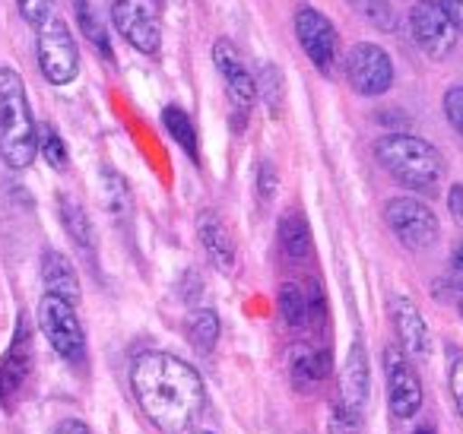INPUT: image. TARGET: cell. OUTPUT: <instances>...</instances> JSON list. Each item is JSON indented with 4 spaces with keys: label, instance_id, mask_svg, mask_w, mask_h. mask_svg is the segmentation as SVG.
I'll return each mask as SVG.
<instances>
[{
    "label": "cell",
    "instance_id": "6da1fadb",
    "mask_svg": "<svg viewBox=\"0 0 463 434\" xmlns=\"http://www.w3.org/2000/svg\"><path fill=\"white\" fill-rule=\"evenodd\" d=\"M130 390L159 434H191L206 409L203 377L172 352H143L130 368Z\"/></svg>",
    "mask_w": 463,
    "mask_h": 434
},
{
    "label": "cell",
    "instance_id": "7a4b0ae2",
    "mask_svg": "<svg viewBox=\"0 0 463 434\" xmlns=\"http://www.w3.org/2000/svg\"><path fill=\"white\" fill-rule=\"evenodd\" d=\"M39 156V127L23 77L14 67H0V159L14 172H26Z\"/></svg>",
    "mask_w": 463,
    "mask_h": 434
},
{
    "label": "cell",
    "instance_id": "3957f363",
    "mask_svg": "<svg viewBox=\"0 0 463 434\" xmlns=\"http://www.w3.org/2000/svg\"><path fill=\"white\" fill-rule=\"evenodd\" d=\"M374 156L378 162L400 181V184L412 187V191H425L435 187L444 175V159L429 140L412 134H391L381 137L374 143Z\"/></svg>",
    "mask_w": 463,
    "mask_h": 434
},
{
    "label": "cell",
    "instance_id": "277c9868",
    "mask_svg": "<svg viewBox=\"0 0 463 434\" xmlns=\"http://www.w3.org/2000/svg\"><path fill=\"white\" fill-rule=\"evenodd\" d=\"M35 58H39L42 77L52 86H67L80 73V48L73 33L58 14L35 26Z\"/></svg>",
    "mask_w": 463,
    "mask_h": 434
},
{
    "label": "cell",
    "instance_id": "5b68a950",
    "mask_svg": "<svg viewBox=\"0 0 463 434\" xmlns=\"http://www.w3.org/2000/svg\"><path fill=\"white\" fill-rule=\"evenodd\" d=\"M39 330L45 333L48 345L58 352L64 362L71 364H83L86 358V333L83 324L77 317V305H71L67 298H58V295L45 292L39 301Z\"/></svg>",
    "mask_w": 463,
    "mask_h": 434
},
{
    "label": "cell",
    "instance_id": "8992f818",
    "mask_svg": "<svg viewBox=\"0 0 463 434\" xmlns=\"http://www.w3.org/2000/svg\"><path fill=\"white\" fill-rule=\"evenodd\" d=\"M111 23L130 48L140 54H159L162 23L156 0H111Z\"/></svg>",
    "mask_w": 463,
    "mask_h": 434
},
{
    "label": "cell",
    "instance_id": "52a82bcc",
    "mask_svg": "<svg viewBox=\"0 0 463 434\" xmlns=\"http://www.w3.org/2000/svg\"><path fill=\"white\" fill-rule=\"evenodd\" d=\"M384 219L397 241L410 250H425L438 241V216L416 197H393L384 206Z\"/></svg>",
    "mask_w": 463,
    "mask_h": 434
},
{
    "label": "cell",
    "instance_id": "ba28073f",
    "mask_svg": "<svg viewBox=\"0 0 463 434\" xmlns=\"http://www.w3.org/2000/svg\"><path fill=\"white\" fill-rule=\"evenodd\" d=\"M410 33L431 61H441L454 52L457 26L438 0H416V7L410 10Z\"/></svg>",
    "mask_w": 463,
    "mask_h": 434
},
{
    "label": "cell",
    "instance_id": "9c48e42d",
    "mask_svg": "<svg viewBox=\"0 0 463 434\" xmlns=\"http://www.w3.org/2000/svg\"><path fill=\"white\" fill-rule=\"evenodd\" d=\"M296 39L302 45V52L308 54V61L324 73L336 71V54H340V39H336V29L321 10L315 7H298L296 10Z\"/></svg>",
    "mask_w": 463,
    "mask_h": 434
},
{
    "label": "cell",
    "instance_id": "30bf717a",
    "mask_svg": "<svg viewBox=\"0 0 463 434\" xmlns=\"http://www.w3.org/2000/svg\"><path fill=\"white\" fill-rule=\"evenodd\" d=\"M384 374H387V402L393 419H412L422 406V381L412 368L403 345L384 349Z\"/></svg>",
    "mask_w": 463,
    "mask_h": 434
},
{
    "label": "cell",
    "instance_id": "8fae6325",
    "mask_svg": "<svg viewBox=\"0 0 463 434\" xmlns=\"http://www.w3.org/2000/svg\"><path fill=\"white\" fill-rule=\"evenodd\" d=\"M346 77L359 96H384L393 83L391 54L372 42H359L346 58Z\"/></svg>",
    "mask_w": 463,
    "mask_h": 434
},
{
    "label": "cell",
    "instance_id": "7c38bea8",
    "mask_svg": "<svg viewBox=\"0 0 463 434\" xmlns=\"http://www.w3.org/2000/svg\"><path fill=\"white\" fill-rule=\"evenodd\" d=\"M213 64H216V71L222 73L225 86H229V99H232V105H235V115L239 118L248 115L260 96L258 80L251 77V71L245 67L241 54L235 52V45H232L229 39H219L216 45H213Z\"/></svg>",
    "mask_w": 463,
    "mask_h": 434
},
{
    "label": "cell",
    "instance_id": "4fadbf2b",
    "mask_svg": "<svg viewBox=\"0 0 463 434\" xmlns=\"http://www.w3.org/2000/svg\"><path fill=\"white\" fill-rule=\"evenodd\" d=\"M368 390H372V371H368V355H365V345L355 339L353 349L346 355V364H343V374H340V406L346 412L359 415L365 412V402H368Z\"/></svg>",
    "mask_w": 463,
    "mask_h": 434
},
{
    "label": "cell",
    "instance_id": "5bb4252c",
    "mask_svg": "<svg viewBox=\"0 0 463 434\" xmlns=\"http://www.w3.org/2000/svg\"><path fill=\"white\" fill-rule=\"evenodd\" d=\"M391 317H393V330H397V339H400V345H403L406 355H412V358L429 355V349H431L429 326H425L419 307L412 305L406 295H393Z\"/></svg>",
    "mask_w": 463,
    "mask_h": 434
},
{
    "label": "cell",
    "instance_id": "9a60e30c",
    "mask_svg": "<svg viewBox=\"0 0 463 434\" xmlns=\"http://www.w3.org/2000/svg\"><path fill=\"white\" fill-rule=\"evenodd\" d=\"M286 368H289L292 387L302 390V393H308V390H315L317 383L330 374V349H317V345L298 343L289 349Z\"/></svg>",
    "mask_w": 463,
    "mask_h": 434
},
{
    "label": "cell",
    "instance_id": "2e32d148",
    "mask_svg": "<svg viewBox=\"0 0 463 434\" xmlns=\"http://www.w3.org/2000/svg\"><path fill=\"white\" fill-rule=\"evenodd\" d=\"M29 364H33V343H29V324L26 317L20 314L16 320V333H14V343H10L7 355L0 362V393L10 396L23 387L29 374Z\"/></svg>",
    "mask_w": 463,
    "mask_h": 434
},
{
    "label": "cell",
    "instance_id": "e0dca14e",
    "mask_svg": "<svg viewBox=\"0 0 463 434\" xmlns=\"http://www.w3.org/2000/svg\"><path fill=\"white\" fill-rule=\"evenodd\" d=\"M197 235L203 244L206 257L213 260V267L232 273L235 269V241H232V231L225 229V222L219 219V212L203 210L197 216Z\"/></svg>",
    "mask_w": 463,
    "mask_h": 434
},
{
    "label": "cell",
    "instance_id": "ac0fdd59",
    "mask_svg": "<svg viewBox=\"0 0 463 434\" xmlns=\"http://www.w3.org/2000/svg\"><path fill=\"white\" fill-rule=\"evenodd\" d=\"M42 282H45V292L58 295V298H67L71 305H77L80 292H83L73 263L54 248L42 250Z\"/></svg>",
    "mask_w": 463,
    "mask_h": 434
},
{
    "label": "cell",
    "instance_id": "d6986e66",
    "mask_svg": "<svg viewBox=\"0 0 463 434\" xmlns=\"http://www.w3.org/2000/svg\"><path fill=\"white\" fill-rule=\"evenodd\" d=\"M58 216H61V225H64L67 238H71L83 254H92V248H96V231H92V222H90V216H86L83 203H80L77 197H71V193H61Z\"/></svg>",
    "mask_w": 463,
    "mask_h": 434
},
{
    "label": "cell",
    "instance_id": "ffe728a7",
    "mask_svg": "<svg viewBox=\"0 0 463 434\" xmlns=\"http://www.w3.org/2000/svg\"><path fill=\"white\" fill-rule=\"evenodd\" d=\"M99 191H102V203L105 212L115 219L118 225H128L130 216H134V197H130V187L115 168L105 165L99 172Z\"/></svg>",
    "mask_w": 463,
    "mask_h": 434
},
{
    "label": "cell",
    "instance_id": "44dd1931",
    "mask_svg": "<svg viewBox=\"0 0 463 434\" xmlns=\"http://www.w3.org/2000/svg\"><path fill=\"white\" fill-rule=\"evenodd\" d=\"M279 248L289 260H305L311 254V229L302 212H286L279 219Z\"/></svg>",
    "mask_w": 463,
    "mask_h": 434
},
{
    "label": "cell",
    "instance_id": "7402d4cb",
    "mask_svg": "<svg viewBox=\"0 0 463 434\" xmlns=\"http://www.w3.org/2000/svg\"><path fill=\"white\" fill-rule=\"evenodd\" d=\"M219 314L210 311V307H197L191 311L184 324V333H187V343L194 345L197 352H213V345L219 343Z\"/></svg>",
    "mask_w": 463,
    "mask_h": 434
},
{
    "label": "cell",
    "instance_id": "603a6c76",
    "mask_svg": "<svg viewBox=\"0 0 463 434\" xmlns=\"http://www.w3.org/2000/svg\"><path fill=\"white\" fill-rule=\"evenodd\" d=\"M162 124H165L168 137H172V140L178 143V146L187 153V159L197 162V159H200V149H197V127H194V121L187 118V111H184V108H178V105H168V108L162 111Z\"/></svg>",
    "mask_w": 463,
    "mask_h": 434
},
{
    "label": "cell",
    "instance_id": "cb8c5ba5",
    "mask_svg": "<svg viewBox=\"0 0 463 434\" xmlns=\"http://www.w3.org/2000/svg\"><path fill=\"white\" fill-rule=\"evenodd\" d=\"M277 305H279V314L289 326H308L311 324V305H308V292L296 282H283L279 286V295H277Z\"/></svg>",
    "mask_w": 463,
    "mask_h": 434
},
{
    "label": "cell",
    "instance_id": "d4e9b609",
    "mask_svg": "<svg viewBox=\"0 0 463 434\" xmlns=\"http://www.w3.org/2000/svg\"><path fill=\"white\" fill-rule=\"evenodd\" d=\"M73 14H77V26L86 39L96 45V52H102V58H111V42L105 33L102 20L96 16V10L90 7V0H73Z\"/></svg>",
    "mask_w": 463,
    "mask_h": 434
},
{
    "label": "cell",
    "instance_id": "484cf974",
    "mask_svg": "<svg viewBox=\"0 0 463 434\" xmlns=\"http://www.w3.org/2000/svg\"><path fill=\"white\" fill-rule=\"evenodd\" d=\"M349 7L365 23H372L374 29H381V33H393L397 29V10L391 7V0H349Z\"/></svg>",
    "mask_w": 463,
    "mask_h": 434
},
{
    "label": "cell",
    "instance_id": "4316f807",
    "mask_svg": "<svg viewBox=\"0 0 463 434\" xmlns=\"http://www.w3.org/2000/svg\"><path fill=\"white\" fill-rule=\"evenodd\" d=\"M39 153L54 172H64L67 168V143L61 140V134L54 127H42L39 130Z\"/></svg>",
    "mask_w": 463,
    "mask_h": 434
},
{
    "label": "cell",
    "instance_id": "83f0119b",
    "mask_svg": "<svg viewBox=\"0 0 463 434\" xmlns=\"http://www.w3.org/2000/svg\"><path fill=\"white\" fill-rule=\"evenodd\" d=\"M258 92L267 99L270 111H277L279 105H283V73H279V67H264V71H260Z\"/></svg>",
    "mask_w": 463,
    "mask_h": 434
},
{
    "label": "cell",
    "instance_id": "f1b7e54d",
    "mask_svg": "<svg viewBox=\"0 0 463 434\" xmlns=\"http://www.w3.org/2000/svg\"><path fill=\"white\" fill-rule=\"evenodd\" d=\"M16 7L29 26H42L48 16H54V0H16Z\"/></svg>",
    "mask_w": 463,
    "mask_h": 434
},
{
    "label": "cell",
    "instance_id": "f546056e",
    "mask_svg": "<svg viewBox=\"0 0 463 434\" xmlns=\"http://www.w3.org/2000/svg\"><path fill=\"white\" fill-rule=\"evenodd\" d=\"M277 187H279V175H277V165H273L270 159H264L258 165V193H260V200H273L277 197Z\"/></svg>",
    "mask_w": 463,
    "mask_h": 434
},
{
    "label": "cell",
    "instance_id": "4dcf8cb0",
    "mask_svg": "<svg viewBox=\"0 0 463 434\" xmlns=\"http://www.w3.org/2000/svg\"><path fill=\"white\" fill-rule=\"evenodd\" d=\"M444 115H448L450 127L463 137V86L448 90V96H444Z\"/></svg>",
    "mask_w": 463,
    "mask_h": 434
},
{
    "label": "cell",
    "instance_id": "1f68e13d",
    "mask_svg": "<svg viewBox=\"0 0 463 434\" xmlns=\"http://www.w3.org/2000/svg\"><path fill=\"white\" fill-rule=\"evenodd\" d=\"M450 396H454V406L463 419V358H457L450 368Z\"/></svg>",
    "mask_w": 463,
    "mask_h": 434
},
{
    "label": "cell",
    "instance_id": "d6a6232c",
    "mask_svg": "<svg viewBox=\"0 0 463 434\" xmlns=\"http://www.w3.org/2000/svg\"><path fill=\"white\" fill-rule=\"evenodd\" d=\"M444 10H448V16H450V23L457 26V33L463 35V0H438Z\"/></svg>",
    "mask_w": 463,
    "mask_h": 434
},
{
    "label": "cell",
    "instance_id": "836d02e7",
    "mask_svg": "<svg viewBox=\"0 0 463 434\" xmlns=\"http://www.w3.org/2000/svg\"><path fill=\"white\" fill-rule=\"evenodd\" d=\"M448 206H450V216L457 219V222H463V187L454 184L448 193Z\"/></svg>",
    "mask_w": 463,
    "mask_h": 434
},
{
    "label": "cell",
    "instance_id": "e575fe53",
    "mask_svg": "<svg viewBox=\"0 0 463 434\" xmlns=\"http://www.w3.org/2000/svg\"><path fill=\"white\" fill-rule=\"evenodd\" d=\"M52 434H92V431H90V425H86V421H80V419H64L58 428H54Z\"/></svg>",
    "mask_w": 463,
    "mask_h": 434
},
{
    "label": "cell",
    "instance_id": "d590c367",
    "mask_svg": "<svg viewBox=\"0 0 463 434\" xmlns=\"http://www.w3.org/2000/svg\"><path fill=\"white\" fill-rule=\"evenodd\" d=\"M454 263H457V267H463V241H460V248H457V254H454Z\"/></svg>",
    "mask_w": 463,
    "mask_h": 434
},
{
    "label": "cell",
    "instance_id": "8d00e7d4",
    "mask_svg": "<svg viewBox=\"0 0 463 434\" xmlns=\"http://www.w3.org/2000/svg\"><path fill=\"white\" fill-rule=\"evenodd\" d=\"M416 434H435V431H431V428H419Z\"/></svg>",
    "mask_w": 463,
    "mask_h": 434
},
{
    "label": "cell",
    "instance_id": "74e56055",
    "mask_svg": "<svg viewBox=\"0 0 463 434\" xmlns=\"http://www.w3.org/2000/svg\"><path fill=\"white\" fill-rule=\"evenodd\" d=\"M460 314H463V298H460Z\"/></svg>",
    "mask_w": 463,
    "mask_h": 434
},
{
    "label": "cell",
    "instance_id": "f35d334b",
    "mask_svg": "<svg viewBox=\"0 0 463 434\" xmlns=\"http://www.w3.org/2000/svg\"><path fill=\"white\" fill-rule=\"evenodd\" d=\"M200 434H213V431H200Z\"/></svg>",
    "mask_w": 463,
    "mask_h": 434
},
{
    "label": "cell",
    "instance_id": "ab89813d",
    "mask_svg": "<svg viewBox=\"0 0 463 434\" xmlns=\"http://www.w3.org/2000/svg\"><path fill=\"white\" fill-rule=\"evenodd\" d=\"M460 273H463V267H460Z\"/></svg>",
    "mask_w": 463,
    "mask_h": 434
}]
</instances>
